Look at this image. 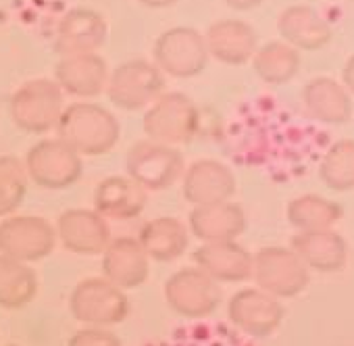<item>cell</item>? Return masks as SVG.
Segmentation results:
<instances>
[{"label":"cell","mask_w":354,"mask_h":346,"mask_svg":"<svg viewBox=\"0 0 354 346\" xmlns=\"http://www.w3.org/2000/svg\"><path fill=\"white\" fill-rule=\"evenodd\" d=\"M160 94H165V73L152 61L129 59L109 75L106 96L123 111L148 109Z\"/></svg>","instance_id":"8"},{"label":"cell","mask_w":354,"mask_h":346,"mask_svg":"<svg viewBox=\"0 0 354 346\" xmlns=\"http://www.w3.org/2000/svg\"><path fill=\"white\" fill-rule=\"evenodd\" d=\"M319 178L333 192L354 190V140H339L329 146L319 163Z\"/></svg>","instance_id":"29"},{"label":"cell","mask_w":354,"mask_h":346,"mask_svg":"<svg viewBox=\"0 0 354 346\" xmlns=\"http://www.w3.org/2000/svg\"><path fill=\"white\" fill-rule=\"evenodd\" d=\"M59 138L82 156H100L111 152L119 142L117 117L94 102H73L65 107L57 125Z\"/></svg>","instance_id":"1"},{"label":"cell","mask_w":354,"mask_h":346,"mask_svg":"<svg viewBox=\"0 0 354 346\" xmlns=\"http://www.w3.org/2000/svg\"><path fill=\"white\" fill-rule=\"evenodd\" d=\"M288 221L298 232H315V230H333V226L344 217V209L325 197L319 194H302L288 203Z\"/></svg>","instance_id":"28"},{"label":"cell","mask_w":354,"mask_h":346,"mask_svg":"<svg viewBox=\"0 0 354 346\" xmlns=\"http://www.w3.org/2000/svg\"><path fill=\"white\" fill-rule=\"evenodd\" d=\"M138 240L148 259L171 263L186 253L190 244V230L175 217H154L140 228Z\"/></svg>","instance_id":"25"},{"label":"cell","mask_w":354,"mask_h":346,"mask_svg":"<svg viewBox=\"0 0 354 346\" xmlns=\"http://www.w3.org/2000/svg\"><path fill=\"white\" fill-rule=\"evenodd\" d=\"M201 125V113L194 100L182 92L160 94L144 113V134L146 138L180 146L188 144Z\"/></svg>","instance_id":"4"},{"label":"cell","mask_w":354,"mask_h":346,"mask_svg":"<svg viewBox=\"0 0 354 346\" xmlns=\"http://www.w3.org/2000/svg\"><path fill=\"white\" fill-rule=\"evenodd\" d=\"M138 3L146 9H169L177 3V0H138Z\"/></svg>","instance_id":"34"},{"label":"cell","mask_w":354,"mask_h":346,"mask_svg":"<svg viewBox=\"0 0 354 346\" xmlns=\"http://www.w3.org/2000/svg\"><path fill=\"white\" fill-rule=\"evenodd\" d=\"M182 190L184 199L194 207L225 203L236 194V176L225 163L217 158H198L186 167Z\"/></svg>","instance_id":"13"},{"label":"cell","mask_w":354,"mask_h":346,"mask_svg":"<svg viewBox=\"0 0 354 346\" xmlns=\"http://www.w3.org/2000/svg\"><path fill=\"white\" fill-rule=\"evenodd\" d=\"M67 346H121V340L109 327H90V325H86L84 329H77L69 338Z\"/></svg>","instance_id":"31"},{"label":"cell","mask_w":354,"mask_h":346,"mask_svg":"<svg viewBox=\"0 0 354 346\" xmlns=\"http://www.w3.org/2000/svg\"><path fill=\"white\" fill-rule=\"evenodd\" d=\"M342 84L350 94H354V55L346 61V65L342 69Z\"/></svg>","instance_id":"32"},{"label":"cell","mask_w":354,"mask_h":346,"mask_svg":"<svg viewBox=\"0 0 354 346\" xmlns=\"http://www.w3.org/2000/svg\"><path fill=\"white\" fill-rule=\"evenodd\" d=\"M194 265L217 282H246L252 277L254 255L238 240L203 242L194 251Z\"/></svg>","instance_id":"17"},{"label":"cell","mask_w":354,"mask_h":346,"mask_svg":"<svg viewBox=\"0 0 354 346\" xmlns=\"http://www.w3.org/2000/svg\"><path fill=\"white\" fill-rule=\"evenodd\" d=\"M109 65L98 53L61 57L55 65V82L69 96L94 98L106 92Z\"/></svg>","instance_id":"16"},{"label":"cell","mask_w":354,"mask_h":346,"mask_svg":"<svg viewBox=\"0 0 354 346\" xmlns=\"http://www.w3.org/2000/svg\"><path fill=\"white\" fill-rule=\"evenodd\" d=\"M150 259L138 238H115L102 253V273L121 290H131L148 280Z\"/></svg>","instance_id":"19"},{"label":"cell","mask_w":354,"mask_h":346,"mask_svg":"<svg viewBox=\"0 0 354 346\" xmlns=\"http://www.w3.org/2000/svg\"><path fill=\"white\" fill-rule=\"evenodd\" d=\"M205 34L194 28H171L162 32L152 48V63L171 78L190 80L205 71L209 63Z\"/></svg>","instance_id":"6"},{"label":"cell","mask_w":354,"mask_h":346,"mask_svg":"<svg viewBox=\"0 0 354 346\" xmlns=\"http://www.w3.org/2000/svg\"><path fill=\"white\" fill-rule=\"evenodd\" d=\"M227 315L240 331L252 338H265L281 325L283 307L277 296L261 288H244L230 298Z\"/></svg>","instance_id":"12"},{"label":"cell","mask_w":354,"mask_h":346,"mask_svg":"<svg viewBox=\"0 0 354 346\" xmlns=\"http://www.w3.org/2000/svg\"><path fill=\"white\" fill-rule=\"evenodd\" d=\"M28 178L46 190H65L80 182L84 163L82 154L75 152L61 138H46L36 142L26 154Z\"/></svg>","instance_id":"7"},{"label":"cell","mask_w":354,"mask_h":346,"mask_svg":"<svg viewBox=\"0 0 354 346\" xmlns=\"http://www.w3.org/2000/svg\"><path fill=\"white\" fill-rule=\"evenodd\" d=\"M9 346H17V344H9Z\"/></svg>","instance_id":"35"},{"label":"cell","mask_w":354,"mask_h":346,"mask_svg":"<svg viewBox=\"0 0 354 346\" xmlns=\"http://www.w3.org/2000/svg\"><path fill=\"white\" fill-rule=\"evenodd\" d=\"M290 248L308 269L323 273L339 271L348 261V244L333 230L298 232L292 236Z\"/></svg>","instance_id":"22"},{"label":"cell","mask_w":354,"mask_h":346,"mask_svg":"<svg viewBox=\"0 0 354 346\" xmlns=\"http://www.w3.org/2000/svg\"><path fill=\"white\" fill-rule=\"evenodd\" d=\"M65 92L55 80H30L21 84L9 104L13 123L28 134H46L55 129L65 111Z\"/></svg>","instance_id":"3"},{"label":"cell","mask_w":354,"mask_h":346,"mask_svg":"<svg viewBox=\"0 0 354 346\" xmlns=\"http://www.w3.org/2000/svg\"><path fill=\"white\" fill-rule=\"evenodd\" d=\"M57 240L77 255H102L111 242L106 217L96 209H67L57 219Z\"/></svg>","instance_id":"15"},{"label":"cell","mask_w":354,"mask_h":346,"mask_svg":"<svg viewBox=\"0 0 354 346\" xmlns=\"http://www.w3.org/2000/svg\"><path fill=\"white\" fill-rule=\"evenodd\" d=\"M281 40L296 51H319L331 42L329 21L308 5H292L277 19Z\"/></svg>","instance_id":"21"},{"label":"cell","mask_w":354,"mask_h":346,"mask_svg":"<svg viewBox=\"0 0 354 346\" xmlns=\"http://www.w3.org/2000/svg\"><path fill=\"white\" fill-rule=\"evenodd\" d=\"M129 309L127 294L104 275L82 280L69 296L71 315L90 327L117 325L127 319Z\"/></svg>","instance_id":"5"},{"label":"cell","mask_w":354,"mask_h":346,"mask_svg":"<svg viewBox=\"0 0 354 346\" xmlns=\"http://www.w3.org/2000/svg\"><path fill=\"white\" fill-rule=\"evenodd\" d=\"M223 3L234 11H252V9L261 7L265 0H223Z\"/></svg>","instance_id":"33"},{"label":"cell","mask_w":354,"mask_h":346,"mask_svg":"<svg viewBox=\"0 0 354 346\" xmlns=\"http://www.w3.org/2000/svg\"><path fill=\"white\" fill-rule=\"evenodd\" d=\"M38 292L34 269L17 259L0 255V307L17 311L28 307Z\"/></svg>","instance_id":"27"},{"label":"cell","mask_w":354,"mask_h":346,"mask_svg":"<svg viewBox=\"0 0 354 346\" xmlns=\"http://www.w3.org/2000/svg\"><path fill=\"white\" fill-rule=\"evenodd\" d=\"M28 171L17 156H0V217L13 215L28 194Z\"/></svg>","instance_id":"30"},{"label":"cell","mask_w":354,"mask_h":346,"mask_svg":"<svg viewBox=\"0 0 354 346\" xmlns=\"http://www.w3.org/2000/svg\"><path fill=\"white\" fill-rule=\"evenodd\" d=\"M109 36L104 17L94 9H71L55 28V51L61 57L98 53Z\"/></svg>","instance_id":"14"},{"label":"cell","mask_w":354,"mask_h":346,"mask_svg":"<svg viewBox=\"0 0 354 346\" xmlns=\"http://www.w3.org/2000/svg\"><path fill=\"white\" fill-rule=\"evenodd\" d=\"M248 228L246 213L240 205L225 201L215 205L194 207L188 215V230L201 242L236 240Z\"/></svg>","instance_id":"20"},{"label":"cell","mask_w":354,"mask_h":346,"mask_svg":"<svg viewBox=\"0 0 354 346\" xmlns=\"http://www.w3.org/2000/svg\"><path fill=\"white\" fill-rule=\"evenodd\" d=\"M209 57L225 65H244L252 61L259 38L250 24L242 19H219L205 32Z\"/></svg>","instance_id":"18"},{"label":"cell","mask_w":354,"mask_h":346,"mask_svg":"<svg viewBox=\"0 0 354 346\" xmlns=\"http://www.w3.org/2000/svg\"><path fill=\"white\" fill-rule=\"evenodd\" d=\"M57 230L38 215H9L0 221V255L34 263L53 253Z\"/></svg>","instance_id":"11"},{"label":"cell","mask_w":354,"mask_h":346,"mask_svg":"<svg viewBox=\"0 0 354 346\" xmlns=\"http://www.w3.org/2000/svg\"><path fill=\"white\" fill-rule=\"evenodd\" d=\"M252 277L257 286L277 298L298 296L310 282V269L286 246H265L254 253Z\"/></svg>","instance_id":"10"},{"label":"cell","mask_w":354,"mask_h":346,"mask_svg":"<svg viewBox=\"0 0 354 346\" xmlns=\"http://www.w3.org/2000/svg\"><path fill=\"white\" fill-rule=\"evenodd\" d=\"M252 67L259 80H263L265 84H288L300 69V51L283 40H271L257 48L252 57Z\"/></svg>","instance_id":"26"},{"label":"cell","mask_w":354,"mask_h":346,"mask_svg":"<svg viewBox=\"0 0 354 346\" xmlns=\"http://www.w3.org/2000/svg\"><path fill=\"white\" fill-rule=\"evenodd\" d=\"M165 300L177 315L205 319L219 309L223 290L217 280L194 265L180 269L165 282Z\"/></svg>","instance_id":"9"},{"label":"cell","mask_w":354,"mask_h":346,"mask_svg":"<svg viewBox=\"0 0 354 346\" xmlns=\"http://www.w3.org/2000/svg\"><path fill=\"white\" fill-rule=\"evenodd\" d=\"M125 176L140 184L146 192H160L182 180L186 163L175 146L138 140L125 154Z\"/></svg>","instance_id":"2"},{"label":"cell","mask_w":354,"mask_h":346,"mask_svg":"<svg viewBox=\"0 0 354 346\" xmlns=\"http://www.w3.org/2000/svg\"><path fill=\"white\" fill-rule=\"evenodd\" d=\"M302 104L306 113L327 125L348 123L352 117V94L344 88V84L331 78H315L302 90Z\"/></svg>","instance_id":"23"},{"label":"cell","mask_w":354,"mask_h":346,"mask_svg":"<svg viewBox=\"0 0 354 346\" xmlns=\"http://www.w3.org/2000/svg\"><path fill=\"white\" fill-rule=\"evenodd\" d=\"M146 207V190L127 176L104 178L94 192V209L106 219H133Z\"/></svg>","instance_id":"24"}]
</instances>
